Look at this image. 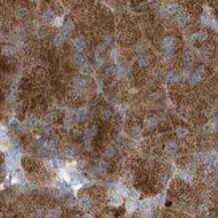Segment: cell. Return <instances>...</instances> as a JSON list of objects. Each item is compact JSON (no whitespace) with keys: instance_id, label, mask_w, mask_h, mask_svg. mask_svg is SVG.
Wrapping results in <instances>:
<instances>
[{"instance_id":"cell-1","label":"cell","mask_w":218,"mask_h":218,"mask_svg":"<svg viewBox=\"0 0 218 218\" xmlns=\"http://www.w3.org/2000/svg\"><path fill=\"white\" fill-rule=\"evenodd\" d=\"M205 76V71L203 70V68H199L192 74L191 76V82L192 84H196V82H199L200 80H202Z\"/></svg>"},{"instance_id":"cell-2","label":"cell","mask_w":218,"mask_h":218,"mask_svg":"<svg viewBox=\"0 0 218 218\" xmlns=\"http://www.w3.org/2000/svg\"><path fill=\"white\" fill-rule=\"evenodd\" d=\"M154 205H155V204H154L153 200L146 199L140 203V209L142 210L143 212H150Z\"/></svg>"},{"instance_id":"cell-3","label":"cell","mask_w":218,"mask_h":218,"mask_svg":"<svg viewBox=\"0 0 218 218\" xmlns=\"http://www.w3.org/2000/svg\"><path fill=\"white\" fill-rule=\"evenodd\" d=\"M178 150V146L175 142H168L165 145V152L169 155H173Z\"/></svg>"},{"instance_id":"cell-4","label":"cell","mask_w":218,"mask_h":218,"mask_svg":"<svg viewBox=\"0 0 218 218\" xmlns=\"http://www.w3.org/2000/svg\"><path fill=\"white\" fill-rule=\"evenodd\" d=\"M80 206L82 207V210H84V211H88V210L92 208V201H90V198L82 197V199L80 200Z\"/></svg>"},{"instance_id":"cell-5","label":"cell","mask_w":218,"mask_h":218,"mask_svg":"<svg viewBox=\"0 0 218 218\" xmlns=\"http://www.w3.org/2000/svg\"><path fill=\"white\" fill-rule=\"evenodd\" d=\"M175 43V39L172 36H167L162 40V45L165 49H169V48H173Z\"/></svg>"},{"instance_id":"cell-6","label":"cell","mask_w":218,"mask_h":218,"mask_svg":"<svg viewBox=\"0 0 218 218\" xmlns=\"http://www.w3.org/2000/svg\"><path fill=\"white\" fill-rule=\"evenodd\" d=\"M88 117V111L86 109H80L76 113V120L78 122H84Z\"/></svg>"},{"instance_id":"cell-7","label":"cell","mask_w":218,"mask_h":218,"mask_svg":"<svg viewBox=\"0 0 218 218\" xmlns=\"http://www.w3.org/2000/svg\"><path fill=\"white\" fill-rule=\"evenodd\" d=\"M192 38H193V40H195V41L198 40V41H200V42H203L208 38V34H207V32H205V31H199V32H197V33L193 34Z\"/></svg>"},{"instance_id":"cell-8","label":"cell","mask_w":218,"mask_h":218,"mask_svg":"<svg viewBox=\"0 0 218 218\" xmlns=\"http://www.w3.org/2000/svg\"><path fill=\"white\" fill-rule=\"evenodd\" d=\"M111 203L113 204L114 206H119V205H121V204L123 203V198H122V196H121V194H120L119 192L115 193V194L112 195Z\"/></svg>"},{"instance_id":"cell-9","label":"cell","mask_w":218,"mask_h":218,"mask_svg":"<svg viewBox=\"0 0 218 218\" xmlns=\"http://www.w3.org/2000/svg\"><path fill=\"white\" fill-rule=\"evenodd\" d=\"M178 5L176 3H170V4H168L165 6L164 10H165V13L166 14H174L175 12L178 11Z\"/></svg>"},{"instance_id":"cell-10","label":"cell","mask_w":218,"mask_h":218,"mask_svg":"<svg viewBox=\"0 0 218 218\" xmlns=\"http://www.w3.org/2000/svg\"><path fill=\"white\" fill-rule=\"evenodd\" d=\"M74 45L76 49L78 51H82L84 47H86V41L82 37H78L74 40Z\"/></svg>"},{"instance_id":"cell-11","label":"cell","mask_w":218,"mask_h":218,"mask_svg":"<svg viewBox=\"0 0 218 218\" xmlns=\"http://www.w3.org/2000/svg\"><path fill=\"white\" fill-rule=\"evenodd\" d=\"M78 154V150L72 146H68L64 149V155L67 158H74Z\"/></svg>"},{"instance_id":"cell-12","label":"cell","mask_w":218,"mask_h":218,"mask_svg":"<svg viewBox=\"0 0 218 218\" xmlns=\"http://www.w3.org/2000/svg\"><path fill=\"white\" fill-rule=\"evenodd\" d=\"M214 20L207 14H203L201 16V23L203 26H212Z\"/></svg>"},{"instance_id":"cell-13","label":"cell","mask_w":218,"mask_h":218,"mask_svg":"<svg viewBox=\"0 0 218 218\" xmlns=\"http://www.w3.org/2000/svg\"><path fill=\"white\" fill-rule=\"evenodd\" d=\"M189 19H190V16H189L187 13H180V14L177 16V21H178V23L181 24V25L186 24L189 21Z\"/></svg>"},{"instance_id":"cell-14","label":"cell","mask_w":218,"mask_h":218,"mask_svg":"<svg viewBox=\"0 0 218 218\" xmlns=\"http://www.w3.org/2000/svg\"><path fill=\"white\" fill-rule=\"evenodd\" d=\"M74 63H76V64L78 65H82L84 64V62H86V56H84L82 53H76L74 56Z\"/></svg>"},{"instance_id":"cell-15","label":"cell","mask_w":218,"mask_h":218,"mask_svg":"<svg viewBox=\"0 0 218 218\" xmlns=\"http://www.w3.org/2000/svg\"><path fill=\"white\" fill-rule=\"evenodd\" d=\"M15 53V47L11 45H5L2 48V54L5 56H10V55L14 54Z\"/></svg>"},{"instance_id":"cell-16","label":"cell","mask_w":218,"mask_h":218,"mask_svg":"<svg viewBox=\"0 0 218 218\" xmlns=\"http://www.w3.org/2000/svg\"><path fill=\"white\" fill-rule=\"evenodd\" d=\"M24 180H25L24 175L21 172H15L12 177V181L14 183H24Z\"/></svg>"},{"instance_id":"cell-17","label":"cell","mask_w":218,"mask_h":218,"mask_svg":"<svg viewBox=\"0 0 218 218\" xmlns=\"http://www.w3.org/2000/svg\"><path fill=\"white\" fill-rule=\"evenodd\" d=\"M54 14H53V11L51 10H46L44 11L43 13V19L45 21H47V22H53V20H54Z\"/></svg>"},{"instance_id":"cell-18","label":"cell","mask_w":218,"mask_h":218,"mask_svg":"<svg viewBox=\"0 0 218 218\" xmlns=\"http://www.w3.org/2000/svg\"><path fill=\"white\" fill-rule=\"evenodd\" d=\"M126 208L128 210V212H133L135 211V209L137 208V202L136 200H132L130 199L128 202L126 203Z\"/></svg>"},{"instance_id":"cell-19","label":"cell","mask_w":218,"mask_h":218,"mask_svg":"<svg viewBox=\"0 0 218 218\" xmlns=\"http://www.w3.org/2000/svg\"><path fill=\"white\" fill-rule=\"evenodd\" d=\"M126 195L132 200H137L139 198V193L137 192L135 189H129V190H127Z\"/></svg>"},{"instance_id":"cell-20","label":"cell","mask_w":218,"mask_h":218,"mask_svg":"<svg viewBox=\"0 0 218 218\" xmlns=\"http://www.w3.org/2000/svg\"><path fill=\"white\" fill-rule=\"evenodd\" d=\"M65 35H66V34H65L64 32H61V33L57 34L54 38V43L56 44V45H60V44H62L63 41L65 40Z\"/></svg>"},{"instance_id":"cell-21","label":"cell","mask_w":218,"mask_h":218,"mask_svg":"<svg viewBox=\"0 0 218 218\" xmlns=\"http://www.w3.org/2000/svg\"><path fill=\"white\" fill-rule=\"evenodd\" d=\"M74 28V24H72V22H70V21H66V22L63 24V32H64L65 34L69 33L70 31H72Z\"/></svg>"},{"instance_id":"cell-22","label":"cell","mask_w":218,"mask_h":218,"mask_svg":"<svg viewBox=\"0 0 218 218\" xmlns=\"http://www.w3.org/2000/svg\"><path fill=\"white\" fill-rule=\"evenodd\" d=\"M179 80V76L177 74H175L174 71H170L167 74V80L169 82H175Z\"/></svg>"},{"instance_id":"cell-23","label":"cell","mask_w":218,"mask_h":218,"mask_svg":"<svg viewBox=\"0 0 218 218\" xmlns=\"http://www.w3.org/2000/svg\"><path fill=\"white\" fill-rule=\"evenodd\" d=\"M105 74L106 76H114L116 74H117V67L115 65H111V66L107 67L105 70Z\"/></svg>"},{"instance_id":"cell-24","label":"cell","mask_w":218,"mask_h":218,"mask_svg":"<svg viewBox=\"0 0 218 218\" xmlns=\"http://www.w3.org/2000/svg\"><path fill=\"white\" fill-rule=\"evenodd\" d=\"M145 124H146V126L149 129H153L157 126V120H156L155 118H149V119L146 120Z\"/></svg>"},{"instance_id":"cell-25","label":"cell","mask_w":218,"mask_h":218,"mask_svg":"<svg viewBox=\"0 0 218 218\" xmlns=\"http://www.w3.org/2000/svg\"><path fill=\"white\" fill-rule=\"evenodd\" d=\"M74 86H76V88H84V86H86V80H84V78H76V80H74Z\"/></svg>"},{"instance_id":"cell-26","label":"cell","mask_w":218,"mask_h":218,"mask_svg":"<svg viewBox=\"0 0 218 218\" xmlns=\"http://www.w3.org/2000/svg\"><path fill=\"white\" fill-rule=\"evenodd\" d=\"M154 204H157V205H162L165 202V194H159L155 197V199L153 200Z\"/></svg>"},{"instance_id":"cell-27","label":"cell","mask_w":218,"mask_h":218,"mask_svg":"<svg viewBox=\"0 0 218 218\" xmlns=\"http://www.w3.org/2000/svg\"><path fill=\"white\" fill-rule=\"evenodd\" d=\"M138 64L140 67H146L149 64V58L147 56H141L138 59Z\"/></svg>"},{"instance_id":"cell-28","label":"cell","mask_w":218,"mask_h":218,"mask_svg":"<svg viewBox=\"0 0 218 218\" xmlns=\"http://www.w3.org/2000/svg\"><path fill=\"white\" fill-rule=\"evenodd\" d=\"M188 133H189V131L187 130V129L179 128L178 130H177V136H178V138L183 139V138H185L187 135H188Z\"/></svg>"},{"instance_id":"cell-29","label":"cell","mask_w":218,"mask_h":218,"mask_svg":"<svg viewBox=\"0 0 218 218\" xmlns=\"http://www.w3.org/2000/svg\"><path fill=\"white\" fill-rule=\"evenodd\" d=\"M51 166H53V169H55V170H58L59 168L61 167V161L59 159H57V158H54V159L51 160Z\"/></svg>"},{"instance_id":"cell-30","label":"cell","mask_w":218,"mask_h":218,"mask_svg":"<svg viewBox=\"0 0 218 218\" xmlns=\"http://www.w3.org/2000/svg\"><path fill=\"white\" fill-rule=\"evenodd\" d=\"M8 140V136H7L6 131H4L3 129H0V141L1 142H7Z\"/></svg>"},{"instance_id":"cell-31","label":"cell","mask_w":218,"mask_h":218,"mask_svg":"<svg viewBox=\"0 0 218 218\" xmlns=\"http://www.w3.org/2000/svg\"><path fill=\"white\" fill-rule=\"evenodd\" d=\"M132 135H133V137H135V138H140L141 135H142V130H141L140 128H134L133 129Z\"/></svg>"},{"instance_id":"cell-32","label":"cell","mask_w":218,"mask_h":218,"mask_svg":"<svg viewBox=\"0 0 218 218\" xmlns=\"http://www.w3.org/2000/svg\"><path fill=\"white\" fill-rule=\"evenodd\" d=\"M180 177L182 180L184 181H190L191 180V175L189 172H181Z\"/></svg>"},{"instance_id":"cell-33","label":"cell","mask_w":218,"mask_h":218,"mask_svg":"<svg viewBox=\"0 0 218 218\" xmlns=\"http://www.w3.org/2000/svg\"><path fill=\"white\" fill-rule=\"evenodd\" d=\"M37 119H36V117H34V116H31V117L28 119V124H29L30 127H34L37 125Z\"/></svg>"},{"instance_id":"cell-34","label":"cell","mask_w":218,"mask_h":218,"mask_svg":"<svg viewBox=\"0 0 218 218\" xmlns=\"http://www.w3.org/2000/svg\"><path fill=\"white\" fill-rule=\"evenodd\" d=\"M103 41H104V43H105L106 45H110V44L112 43V41H113V38H112V36H111V35H109V34H107V35L104 36Z\"/></svg>"},{"instance_id":"cell-35","label":"cell","mask_w":218,"mask_h":218,"mask_svg":"<svg viewBox=\"0 0 218 218\" xmlns=\"http://www.w3.org/2000/svg\"><path fill=\"white\" fill-rule=\"evenodd\" d=\"M111 111H109V110H105V111L103 112V114H102V117H103L104 120H109L110 117H111Z\"/></svg>"},{"instance_id":"cell-36","label":"cell","mask_w":218,"mask_h":218,"mask_svg":"<svg viewBox=\"0 0 218 218\" xmlns=\"http://www.w3.org/2000/svg\"><path fill=\"white\" fill-rule=\"evenodd\" d=\"M115 149H114L113 147H110V148H108L107 149V151H106V156H108V157H112V156L115 154Z\"/></svg>"},{"instance_id":"cell-37","label":"cell","mask_w":218,"mask_h":218,"mask_svg":"<svg viewBox=\"0 0 218 218\" xmlns=\"http://www.w3.org/2000/svg\"><path fill=\"white\" fill-rule=\"evenodd\" d=\"M7 173V167L5 165H0V176H5Z\"/></svg>"},{"instance_id":"cell-38","label":"cell","mask_w":218,"mask_h":218,"mask_svg":"<svg viewBox=\"0 0 218 218\" xmlns=\"http://www.w3.org/2000/svg\"><path fill=\"white\" fill-rule=\"evenodd\" d=\"M26 15V9L20 8L17 10V16L18 17H24Z\"/></svg>"},{"instance_id":"cell-39","label":"cell","mask_w":218,"mask_h":218,"mask_svg":"<svg viewBox=\"0 0 218 218\" xmlns=\"http://www.w3.org/2000/svg\"><path fill=\"white\" fill-rule=\"evenodd\" d=\"M96 59H98V61H103L104 60V53L103 51H99L98 53H96Z\"/></svg>"},{"instance_id":"cell-40","label":"cell","mask_w":218,"mask_h":218,"mask_svg":"<svg viewBox=\"0 0 218 218\" xmlns=\"http://www.w3.org/2000/svg\"><path fill=\"white\" fill-rule=\"evenodd\" d=\"M207 212H208V207L205 205V204L200 206V213L204 215V214H207Z\"/></svg>"},{"instance_id":"cell-41","label":"cell","mask_w":218,"mask_h":218,"mask_svg":"<svg viewBox=\"0 0 218 218\" xmlns=\"http://www.w3.org/2000/svg\"><path fill=\"white\" fill-rule=\"evenodd\" d=\"M48 215L49 216H57L58 215V213H59V210L57 209V208H55V209H51V210H49V212H48Z\"/></svg>"},{"instance_id":"cell-42","label":"cell","mask_w":218,"mask_h":218,"mask_svg":"<svg viewBox=\"0 0 218 218\" xmlns=\"http://www.w3.org/2000/svg\"><path fill=\"white\" fill-rule=\"evenodd\" d=\"M96 131H98L96 127H94V128H90V136H94V135L96 133Z\"/></svg>"},{"instance_id":"cell-43","label":"cell","mask_w":218,"mask_h":218,"mask_svg":"<svg viewBox=\"0 0 218 218\" xmlns=\"http://www.w3.org/2000/svg\"><path fill=\"white\" fill-rule=\"evenodd\" d=\"M11 127H13V128H18L19 123L17 122V121H13V122L11 123Z\"/></svg>"},{"instance_id":"cell-44","label":"cell","mask_w":218,"mask_h":218,"mask_svg":"<svg viewBox=\"0 0 218 218\" xmlns=\"http://www.w3.org/2000/svg\"><path fill=\"white\" fill-rule=\"evenodd\" d=\"M0 216H2V214H0Z\"/></svg>"}]
</instances>
